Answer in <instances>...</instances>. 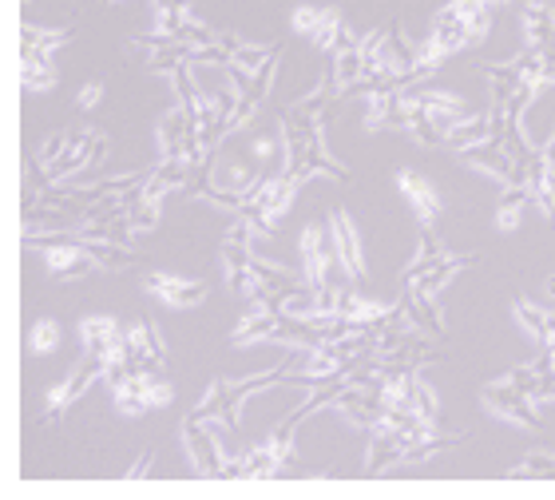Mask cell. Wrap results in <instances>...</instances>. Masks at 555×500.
I'll list each match as a JSON object with an SVG mask.
<instances>
[{
	"label": "cell",
	"mask_w": 555,
	"mask_h": 500,
	"mask_svg": "<svg viewBox=\"0 0 555 500\" xmlns=\"http://www.w3.org/2000/svg\"><path fill=\"white\" fill-rule=\"evenodd\" d=\"M104 385L112 389L116 397V409L124 418H143L151 409H163L175 401V385L159 373H139V370H128V366H119L104 377Z\"/></svg>",
	"instance_id": "obj_1"
},
{
	"label": "cell",
	"mask_w": 555,
	"mask_h": 500,
	"mask_svg": "<svg viewBox=\"0 0 555 500\" xmlns=\"http://www.w3.org/2000/svg\"><path fill=\"white\" fill-rule=\"evenodd\" d=\"M107 159V136L100 128H76L68 131V148L60 152L56 164L36 167V191H44L52 183H76L80 175H88L95 164Z\"/></svg>",
	"instance_id": "obj_2"
},
{
	"label": "cell",
	"mask_w": 555,
	"mask_h": 500,
	"mask_svg": "<svg viewBox=\"0 0 555 500\" xmlns=\"http://www.w3.org/2000/svg\"><path fill=\"white\" fill-rule=\"evenodd\" d=\"M289 28H294L298 36H306L313 48L330 52V56H337V52H346V48L361 44V36L349 28L346 12L322 9V4H298V9H294V16H289Z\"/></svg>",
	"instance_id": "obj_3"
},
{
	"label": "cell",
	"mask_w": 555,
	"mask_h": 500,
	"mask_svg": "<svg viewBox=\"0 0 555 500\" xmlns=\"http://www.w3.org/2000/svg\"><path fill=\"white\" fill-rule=\"evenodd\" d=\"M80 342L83 354L95 361H104V377L116 366H128V326L112 315H88L80 322Z\"/></svg>",
	"instance_id": "obj_4"
},
{
	"label": "cell",
	"mask_w": 555,
	"mask_h": 500,
	"mask_svg": "<svg viewBox=\"0 0 555 500\" xmlns=\"http://www.w3.org/2000/svg\"><path fill=\"white\" fill-rule=\"evenodd\" d=\"M183 449L186 461L195 469V477L203 480H222V469H227V449H219V433L210 430V421H183Z\"/></svg>",
	"instance_id": "obj_5"
},
{
	"label": "cell",
	"mask_w": 555,
	"mask_h": 500,
	"mask_svg": "<svg viewBox=\"0 0 555 500\" xmlns=\"http://www.w3.org/2000/svg\"><path fill=\"white\" fill-rule=\"evenodd\" d=\"M298 258H301V282H310V286H330V274H334V267H337L330 222H310V227L301 231Z\"/></svg>",
	"instance_id": "obj_6"
},
{
	"label": "cell",
	"mask_w": 555,
	"mask_h": 500,
	"mask_svg": "<svg viewBox=\"0 0 555 500\" xmlns=\"http://www.w3.org/2000/svg\"><path fill=\"white\" fill-rule=\"evenodd\" d=\"M104 382V361H95V358H88L83 354V361L76 366V370L64 377V382H56L52 389H48V397H44V425H52V421H60V413L68 406H76L92 385H100Z\"/></svg>",
	"instance_id": "obj_7"
},
{
	"label": "cell",
	"mask_w": 555,
	"mask_h": 500,
	"mask_svg": "<svg viewBox=\"0 0 555 500\" xmlns=\"http://www.w3.org/2000/svg\"><path fill=\"white\" fill-rule=\"evenodd\" d=\"M480 406H485L496 421H508V425H520V430H540V418H535L532 397L520 394L516 385H504L500 377L480 389Z\"/></svg>",
	"instance_id": "obj_8"
},
{
	"label": "cell",
	"mask_w": 555,
	"mask_h": 500,
	"mask_svg": "<svg viewBox=\"0 0 555 500\" xmlns=\"http://www.w3.org/2000/svg\"><path fill=\"white\" fill-rule=\"evenodd\" d=\"M330 234H334V255L337 267L349 282H365L370 279V267H365V251H361V234L358 222L349 219V210L334 207L330 210Z\"/></svg>",
	"instance_id": "obj_9"
},
{
	"label": "cell",
	"mask_w": 555,
	"mask_h": 500,
	"mask_svg": "<svg viewBox=\"0 0 555 500\" xmlns=\"http://www.w3.org/2000/svg\"><path fill=\"white\" fill-rule=\"evenodd\" d=\"M143 291L155 303L171 306V310H195L207 298V282L183 279V274H171V270H151L147 279H143Z\"/></svg>",
	"instance_id": "obj_10"
},
{
	"label": "cell",
	"mask_w": 555,
	"mask_h": 500,
	"mask_svg": "<svg viewBox=\"0 0 555 500\" xmlns=\"http://www.w3.org/2000/svg\"><path fill=\"white\" fill-rule=\"evenodd\" d=\"M397 191L405 195V203L413 207L421 227H437V219L444 215V198H440L437 183H433L428 175L413 171V167H401V171H397Z\"/></svg>",
	"instance_id": "obj_11"
},
{
	"label": "cell",
	"mask_w": 555,
	"mask_h": 500,
	"mask_svg": "<svg viewBox=\"0 0 555 500\" xmlns=\"http://www.w3.org/2000/svg\"><path fill=\"white\" fill-rule=\"evenodd\" d=\"M409 100H413L416 107H421V116L433 124V128L440 131V136H449L452 128H461L464 119L476 116V112H468V104H464L461 95L452 92H428V88H409Z\"/></svg>",
	"instance_id": "obj_12"
},
{
	"label": "cell",
	"mask_w": 555,
	"mask_h": 500,
	"mask_svg": "<svg viewBox=\"0 0 555 500\" xmlns=\"http://www.w3.org/2000/svg\"><path fill=\"white\" fill-rule=\"evenodd\" d=\"M163 361H167V342L155 330V322L139 318L128 326V370L139 373H159Z\"/></svg>",
	"instance_id": "obj_13"
},
{
	"label": "cell",
	"mask_w": 555,
	"mask_h": 500,
	"mask_svg": "<svg viewBox=\"0 0 555 500\" xmlns=\"http://www.w3.org/2000/svg\"><path fill=\"white\" fill-rule=\"evenodd\" d=\"M476 262V255H444L437 262V267H428L425 274H421V279H413V282H401V286H416V291L425 294V298H437L440 291H444V286H449L452 279H456V274H461V270H468Z\"/></svg>",
	"instance_id": "obj_14"
},
{
	"label": "cell",
	"mask_w": 555,
	"mask_h": 500,
	"mask_svg": "<svg viewBox=\"0 0 555 500\" xmlns=\"http://www.w3.org/2000/svg\"><path fill=\"white\" fill-rule=\"evenodd\" d=\"M512 315H516V322L524 326V334L535 337L544 349L555 346V310L532 303V298H520V303L512 306Z\"/></svg>",
	"instance_id": "obj_15"
},
{
	"label": "cell",
	"mask_w": 555,
	"mask_h": 500,
	"mask_svg": "<svg viewBox=\"0 0 555 500\" xmlns=\"http://www.w3.org/2000/svg\"><path fill=\"white\" fill-rule=\"evenodd\" d=\"M524 36H528V48H544L555 40V9L544 0H528L520 9Z\"/></svg>",
	"instance_id": "obj_16"
},
{
	"label": "cell",
	"mask_w": 555,
	"mask_h": 500,
	"mask_svg": "<svg viewBox=\"0 0 555 500\" xmlns=\"http://www.w3.org/2000/svg\"><path fill=\"white\" fill-rule=\"evenodd\" d=\"M397 306L405 310V318L413 322L416 330H425V334H433V337L444 334V326H440V315H437V306H433V298H425V294L416 291V286H401V298H397Z\"/></svg>",
	"instance_id": "obj_17"
},
{
	"label": "cell",
	"mask_w": 555,
	"mask_h": 500,
	"mask_svg": "<svg viewBox=\"0 0 555 500\" xmlns=\"http://www.w3.org/2000/svg\"><path fill=\"white\" fill-rule=\"evenodd\" d=\"M60 80L56 56H40V52H21V84L24 92H52Z\"/></svg>",
	"instance_id": "obj_18"
},
{
	"label": "cell",
	"mask_w": 555,
	"mask_h": 500,
	"mask_svg": "<svg viewBox=\"0 0 555 500\" xmlns=\"http://www.w3.org/2000/svg\"><path fill=\"white\" fill-rule=\"evenodd\" d=\"M532 207V187L528 183H504V195L496 203V227L500 231H516L524 222V210Z\"/></svg>",
	"instance_id": "obj_19"
},
{
	"label": "cell",
	"mask_w": 555,
	"mask_h": 500,
	"mask_svg": "<svg viewBox=\"0 0 555 500\" xmlns=\"http://www.w3.org/2000/svg\"><path fill=\"white\" fill-rule=\"evenodd\" d=\"M76 40V28H21V52H40V56H56L60 48H68Z\"/></svg>",
	"instance_id": "obj_20"
},
{
	"label": "cell",
	"mask_w": 555,
	"mask_h": 500,
	"mask_svg": "<svg viewBox=\"0 0 555 500\" xmlns=\"http://www.w3.org/2000/svg\"><path fill=\"white\" fill-rule=\"evenodd\" d=\"M76 239H80V234H76ZM83 243L92 246L100 270H131V267H139V258H143L135 246H128V243H107V239H83Z\"/></svg>",
	"instance_id": "obj_21"
},
{
	"label": "cell",
	"mask_w": 555,
	"mask_h": 500,
	"mask_svg": "<svg viewBox=\"0 0 555 500\" xmlns=\"http://www.w3.org/2000/svg\"><path fill=\"white\" fill-rule=\"evenodd\" d=\"M449 255L444 246H440V239H437V231L433 227H421V246H416V255H413V262L405 267V274H401V282H413V279H421L428 267H437L440 258Z\"/></svg>",
	"instance_id": "obj_22"
},
{
	"label": "cell",
	"mask_w": 555,
	"mask_h": 500,
	"mask_svg": "<svg viewBox=\"0 0 555 500\" xmlns=\"http://www.w3.org/2000/svg\"><path fill=\"white\" fill-rule=\"evenodd\" d=\"M508 480H555V453L552 449H532L520 465L508 469Z\"/></svg>",
	"instance_id": "obj_23"
},
{
	"label": "cell",
	"mask_w": 555,
	"mask_h": 500,
	"mask_svg": "<svg viewBox=\"0 0 555 500\" xmlns=\"http://www.w3.org/2000/svg\"><path fill=\"white\" fill-rule=\"evenodd\" d=\"M60 342H64V330H60L56 318H36L33 330H28V354H36V358H52L60 349Z\"/></svg>",
	"instance_id": "obj_24"
},
{
	"label": "cell",
	"mask_w": 555,
	"mask_h": 500,
	"mask_svg": "<svg viewBox=\"0 0 555 500\" xmlns=\"http://www.w3.org/2000/svg\"><path fill=\"white\" fill-rule=\"evenodd\" d=\"M159 210H163V198L147 195V191L139 187L135 203H131V210H128V227L135 231V239H139V234L155 231V222H159Z\"/></svg>",
	"instance_id": "obj_25"
},
{
	"label": "cell",
	"mask_w": 555,
	"mask_h": 500,
	"mask_svg": "<svg viewBox=\"0 0 555 500\" xmlns=\"http://www.w3.org/2000/svg\"><path fill=\"white\" fill-rule=\"evenodd\" d=\"M452 9L461 12L464 21L473 24V33L485 40L488 36V28H492V16H496V0H452Z\"/></svg>",
	"instance_id": "obj_26"
},
{
	"label": "cell",
	"mask_w": 555,
	"mask_h": 500,
	"mask_svg": "<svg viewBox=\"0 0 555 500\" xmlns=\"http://www.w3.org/2000/svg\"><path fill=\"white\" fill-rule=\"evenodd\" d=\"M68 148V131H56V136H48L44 148H40V155H36V167H48V164H56L60 152Z\"/></svg>",
	"instance_id": "obj_27"
},
{
	"label": "cell",
	"mask_w": 555,
	"mask_h": 500,
	"mask_svg": "<svg viewBox=\"0 0 555 500\" xmlns=\"http://www.w3.org/2000/svg\"><path fill=\"white\" fill-rule=\"evenodd\" d=\"M100 104H104V84H100V80H88L80 88V92H76V107H80V112H95Z\"/></svg>",
	"instance_id": "obj_28"
},
{
	"label": "cell",
	"mask_w": 555,
	"mask_h": 500,
	"mask_svg": "<svg viewBox=\"0 0 555 500\" xmlns=\"http://www.w3.org/2000/svg\"><path fill=\"white\" fill-rule=\"evenodd\" d=\"M151 461H155V453H151V449H147V453L139 457L135 465H131L128 473H124V480H143V477H147V473H151Z\"/></svg>",
	"instance_id": "obj_29"
},
{
	"label": "cell",
	"mask_w": 555,
	"mask_h": 500,
	"mask_svg": "<svg viewBox=\"0 0 555 500\" xmlns=\"http://www.w3.org/2000/svg\"><path fill=\"white\" fill-rule=\"evenodd\" d=\"M547 298H552V303H555V274H552V279H547Z\"/></svg>",
	"instance_id": "obj_30"
},
{
	"label": "cell",
	"mask_w": 555,
	"mask_h": 500,
	"mask_svg": "<svg viewBox=\"0 0 555 500\" xmlns=\"http://www.w3.org/2000/svg\"><path fill=\"white\" fill-rule=\"evenodd\" d=\"M107 4H128V0H107Z\"/></svg>",
	"instance_id": "obj_31"
},
{
	"label": "cell",
	"mask_w": 555,
	"mask_h": 500,
	"mask_svg": "<svg viewBox=\"0 0 555 500\" xmlns=\"http://www.w3.org/2000/svg\"><path fill=\"white\" fill-rule=\"evenodd\" d=\"M496 4H500V9H504V4H512V0H496Z\"/></svg>",
	"instance_id": "obj_32"
},
{
	"label": "cell",
	"mask_w": 555,
	"mask_h": 500,
	"mask_svg": "<svg viewBox=\"0 0 555 500\" xmlns=\"http://www.w3.org/2000/svg\"><path fill=\"white\" fill-rule=\"evenodd\" d=\"M552 143H555V131H552Z\"/></svg>",
	"instance_id": "obj_33"
}]
</instances>
